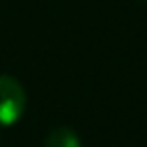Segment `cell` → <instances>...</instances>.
Segmentation results:
<instances>
[{
    "label": "cell",
    "mask_w": 147,
    "mask_h": 147,
    "mask_svg": "<svg viewBox=\"0 0 147 147\" xmlns=\"http://www.w3.org/2000/svg\"><path fill=\"white\" fill-rule=\"evenodd\" d=\"M45 147H81V139L73 127L63 125V127H55L47 135Z\"/></svg>",
    "instance_id": "cell-2"
},
{
    "label": "cell",
    "mask_w": 147,
    "mask_h": 147,
    "mask_svg": "<svg viewBox=\"0 0 147 147\" xmlns=\"http://www.w3.org/2000/svg\"><path fill=\"white\" fill-rule=\"evenodd\" d=\"M141 2H147V0H141Z\"/></svg>",
    "instance_id": "cell-3"
},
{
    "label": "cell",
    "mask_w": 147,
    "mask_h": 147,
    "mask_svg": "<svg viewBox=\"0 0 147 147\" xmlns=\"http://www.w3.org/2000/svg\"><path fill=\"white\" fill-rule=\"evenodd\" d=\"M26 109L24 87L8 75H0V127L14 125Z\"/></svg>",
    "instance_id": "cell-1"
}]
</instances>
